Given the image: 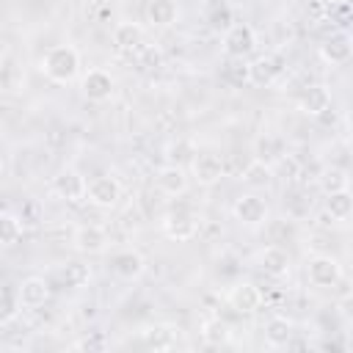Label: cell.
I'll return each mask as SVG.
<instances>
[{
    "label": "cell",
    "mask_w": 353,
    "mask_h": 353,
    "mask_svg": "<svg viewBox=\"0 0 353 353\" xmlns=\"http://www.w3.org/2000/svg\"><path fill=\"white\" fill-rule=\"evenodd\" d=\"M39 66L47 80H52L58 85H69L80 74V52L72 44H55L41 55Z\"/></svg>",
    "instance_id": "obj_1"
},
{
    "label": "cell",
    "mask_w": 353,
    "mask_h": 353,
    "mask_svg": "<svg viewBox=\"0 0 353 353\" xmlns=\"http://www.w3.org/2000/svg\"><path fill=\"white\" fill-rule=\"evenodd\" d=\"M201 218L190 207H174L163 215V234L174 243H188L199 234Z\"/></svg>",
    "instance_id": "obj_2"
},
{
    "label": "cell",
    "mask_w": 353,
    "mask_h": 353,
    "mask_svg": "<svg viewBox=\"0 0 353 353\" xmlns=\"http://www.w3.org/2000/svg\"><path fill=\"white\" fill-rule=\"evenodd\" d=\"M223 174H226L223 154H218L215 149H196L193 152V157H190V176L201 188H210V185L221 182Z\"/></svg>",
    "instance_id": "obj_3"
},
{
    "label": "cell",
    "mask_w": 353,
    "mask_h": 353,
    "mask_svg": "<svg viewBox=\"0 0 353 353\" xmlns=\"http://www.w3.org/2000/svg\"><path fill=\"white\" fill-rule=\"evenodd\" d=\"M232 215H234V221H240L243 226L256 229V226H262V223L268 221V204H265V199L256 196V193H243L240 199H234Z\"/></svg>",
    "instance_id": "obj_4"
},
{
    "label": "cell",
    "mask_w": 353,
    "mask_h": 353,
    "mask_svg": "<svg viewBox=\"0 0 353 353\" xmlns=\"http://www.w3.org/2000/svg\"><path fill=\"white\" fill-rule=\"evenodd\" d=\"M306 276H309V281H312L314 287L331 290V287H336L339 279H342V265H339L334 256H328V254H317V256L309 259Z\"/></svg>",
    "instance_id": "obj_5"
},
{
    "label": "cell",
    "mask_w": 353,
    "mask_h": 353,
    "mask_svg": "<svg viewBox=\"0 0 353 353\" xmlns=\"http://www.w3.org/2000/svg\"><path fill=\"white\" fill-rule=\"evenodd\" d=\"M256 50V33L251 25H243V22H234L226 33H223V52L229 58H237L243 61L245 55H251Z\"/></svg>",
    "instance_id": "obj_6"
},
{
    "label": "cell",
    "mask_w": 353,
    "mask_h": 353,
    "mask_svg": "<svg viewBox=\"0 0 353 353\" xmlns=\"http://www.w3.org/2000/svg\"><path fill=\"white\" fill-rule=\"evenodd\" d=\"M85 199H88L94 207H99V210H110V207H116L119 199H121V182H119L116 176H110V174H99V176H94V179L88 182Z\"/></svg>",
    "instance_id": "obj_7"
},
{
    "label": "cell",
    "mask_w": 353,
    "mask_h": 353,
    "mask_svg": "<svg viewBox=\"0 0 353 353\" xmlns=\"http://www.w3.org/2000/svg\"><path fill=\"white\" fill-rule=\"evenodd\" d=\"M141 339L149 350H176L185 342V331L171 323H157L141 331Z\"/></svg>",
    "instance_id": "obj_8"
},
{
    "label": "cell",
    "mask_w": 353,
    "mask_h": 353,
    "mask_svg": "<svg viewBox=\"0 0 353 353\" xmlns=\"http://www.w3.org/2000/svg\"><path fill=\"white\" fill-rule=\"evenodd\" d=\"M52 190H55L58 199H63V201H69V204H77V201L85 199L88 182H85V176H83L77 168H63V171H58V176L52 179Z\"/></svg>",
    "instance_id": "obj_9"
},
{
    "label": "cell",
    "mask_w": 353,
    "mask_h": 353,
    "mask_svg": "<svg viewBox=\"0 0 353 353\" xmlns=\"http://www.w3.org/2000/svg\"><path fill=\"white\" fill-rule=\"evenodd\" d=\"M226 303L237 312V314H254L262 306V290L251 281H237L229 292H226Z\"/></svg>",
    "instance_id": "obj_10"
},
{
    "label": "cell",
    "mask_w": 353,
    "mask_h": 353,
    "mask_svg": "<svg viewBox=\"0 0 353 353\" xmlns=\"http://www.w3.org/2000/svg\"><path fill=\"white\" fill-rule=\"evenodd\" d=\"M113 47L121 52V55H130V58H138V52L146 47L143 41V28L138 22H121L113 28Z\"/></svg>",
    "instance_id": "obj_11"
},
{
    "label": "cell",
    "mask_w": 353,
    "mask_h": 353,
    "mask_svg": "<svg viewBox=\"0 0 353 353\" xmlns=\"http://www.w3.org/2000/svg\"><path fill=\"white\" fill-rule=\"evenodd\" d=\"M80 91L88 102H105L113 94V77L105 69H88L80 80Z\"/></svg>",
    "instance_id": "obj_12"
},
{
    "label": "cell",
    "mask_w": 353,
    "mask_h": 353,
    "mask_svg": "<svg viewBox=\"0 0 353 353\" xmlns=\"http://www.w3.org/2000/svg\"><path fill=\"white\" fill-rule=\"evenodd\" d=\"M287 157V143L281 135H273V132H262L254 138V160L265 163V165H279L281 160Z\"/></svg>",
    "instance_id": "obj_13"
},
{
    "label": "cell",
    "mask_w": 353,
    "mask_h": 353,
    "mask_svg": "<svg viewBox=\"0 0 353 353\" xmlns=\"http://www.w3.org/2000/svg\"><path fill=\"white\" fill-rule=\"evenodd\" d=\"M108 232L97 223H85V226H77L74 229V237H72V245L74 251L80 254H102L108 248Z\"/></svg>",
    "instance_id": "obj_14"
},
{
    "label": "cell",
    "mask_w": 353,
    "mask_h": 353,
    "mask_svg": "<svg viewBox=\"0 0 353 353\" xmlns=\"http://www.w3.org/2000/svg\"><path fill=\"white\" fill-rule=\"evenodd\" d=\"M154 182H157V190L160 193H165V196H182L188 190V185H190V176H188V171L179 163H168V165H163L157 171Z\"/></svg>",
    "instance_id": "obj_15"
},
{
    "label": "cell",
    "mask_w": 353,
    "mask_h": 353,
    "mask_svg": "<svg viewBox=\"0 0 353 353\" xmlns=\"http://www.w3.org/2000/svg\"><path fill=\"white\" fill-rule=\"evenodd\" d=\"M110 270H113L119 279L132 281V279L143 276L146 259H143L138 251H132V248H121V251H116V254L110 256Z\"/></svg>",
    "instance_id": "obj_16"
},
{
    "label": "cell",
    "mask_w": 353,
    "mask_h": 353,
    "mask_svg": "<svg viewBox=\"0 0 353 353\" xmlns=\"http://www.w3.org/2000/svg\"><path fill=\"white\" fill-rule=\"evenodd\" d=\"M17 290H19V298H22L25 309H39L50 301V281L41 279V276H28Z\"/></svg>",
    "instance_id": "obj_17"
},
{
    "label": "cell",
    "mask_w": 353,
    "mask_h": 353,
    "mask_svg": "<svg viewBox=\"0 0 353 353\" xmlns=\"http://www.w3.org/2000/svg\"><path fill=\"white\" fill-rule=\"evenodd\" d=\"M259 268L270 279H284L290 273V254L281 245H268L259 251Z\"/></svg>",
    "instance_id": "obj_18"
},
{
    "label": "cell",
    "mask_w": 353,
    "mask_h": 353,
    "mask_svg": "<svg viewBox=\"0 0 353 353\" xmlns=\"http://www.w3.org/2000/svg\"><path fill=\"white\" fill-rule=\"evenodd\" d=\"M281 72V61L276 55H259L248 63V83L254 85H270Z\"/></svg>",
    "instance_id": "obj_19"
},
{
    "label": "cell",
    "mask_w": 353,
    "mask_h": 353,
    "mask_svg": "<svg viewBox=\"0 0 353 353\" xmlns=\"http://www.w3.org/2000/svg\"><path fill=\"white\" fill-rule=\"evenodd\" d=\"M298 108L306 116H323L331 108V91L325 85H309L303 88V94L298 97Z\"/></svg>",
    "instance_id": "obj_20"
},
{
    "label": "cell",
    "mask_w": 353,
    "mask_h": 353,
    "mask_svg": "<svg viewBox=\"0 0 353 353\" xmlns=\"http://www.w3.org/2000/svg\"><path fill=\"white\" fill-rule=\"evenodd\" d=\"M350 55H353V41L347 39V36H328L323 44H320V58L325 61V63H334V66H339V63H347L350 61Z\"/></svg>",
    "instance_id": "obj_21"
},
{
    "label": "cell",
    "mask_w": 353,
    "mask_h": 353,
    "mask_svg": "<svg viewBox=\"0 0 353 353\" xmlns=\"http://www.w3.org/2000/svg\"><path fill=\"white\" fill-rule=\"evenodd\" d=\"M146 22L152 28H168L176 22V3L174 0H149L146 6Z\"/></svg>",
    "instance_id": "obj_22"
},
{
    "label": "cell",
    "mask_w": 353,
    "mask_h": 353,
    "mask_svg": "<svg viewBox=\"0 0 353 353\" xmlns=\"http://www.w3.org/2000/svg\"><path fill=\"white\" fill-rule=\"evenodd\" d=\"M201 339L210 345V347H223L232 342V328L226 320L221 317H210L201 323Z\"/></svg>",
    "instance_id": "obj_23"
},
{
    "label": "cell",
    "mask_w": 353,
    "mask_h": 353,
    "mask_svg": "<svg viewBox=\"0 0 353 353\" xmlns=\"http://www.w3.org/2000/svg\"><path fill=\"white\" fill-rule=\"evenodd\" d=\"M292 323L287 317H270L265 323V342L270 347H287L292 342Z\"/></svg>",
    "instance_id": "obj_24"
},
{
    "label": "cell",
    "mask_w": 353,
    "mask_h": 353,
    "mask_svg": "<svg viewBox=\"0 0 353 353\" xmlns=\"http://www.w3.org/2000/svg\"><path fill=\"white\" fill-rule=\"evenodd\" d=\"M325 212L328 218L334 221H347L353 218V193L345 188V190H336V193H328L325 196Z\"/></svg>",
    "instance_id": "obj_25"
},
{
    "label": "cell",
    "mask_w": 353,
    "mask_h": 353,
    "mask_svg": "<svg viewBox=\"0 0 353 353\" xmlns=\"http://www.w3.org/2000/svg\"><path fill=\"white\" fill-rule=\"evenodd\" d=\"M22 66H17V61L11 58V52L3 55V66H0V85L6 94H19L22 91Z\"/></svg>",
    "instance_id": "obj_26"
},
{
    "label": "cell",
    "mask_w": 353,
    "mask_h": 353,
    "mask_svg": "<svg viewBox=\"0 0 353 353\" xmlns=\"http://www.w3.org/2000/svg\"><path fill=\"white\" fill-rule=\"evenodd\" d=\"M317 185H320V190L328 196V193L345 190V188L350 185V179H347V174H345L339 165H325V168L320 171V176H317Z\"/></svg>",
    "instance_id": "obj_27"
},
{
    "label": "cell",
    "mask_w": 353,
    "mask_h": 353,
    "mask_svg": "<svg viewBox=\"0 0 353 353\" xmlns=\"http://www.w3.org/2000/svg\"><path fill=\"white\" fill-rule=\"evenodd\" d=\"M55 276H58L61 284H66V287H83V284L91 279V270H88V265H83V262H66V265L58 268Z\"/></svg>",
    "instance_id": "obj_28"
},
{
    "label": "cell",
    "mask_w": 353,
    "mask_h": 353,
    "mask_svg": "<svg viewBox=\"0 0 353 353\" xmlns=\"http://www.w3.org/2000/svg\"><path fill=\"white\" fill-rule=\"evenodd\" d=\"M245 185H251V188H265V185H270V179H273V165H265V163H259V160H251L245 168H243V176H240Z\"/></svg>",
    "instance_id": "obj_29"
},
{
    "label": "cell",
    "mask_w": 353,
    "mask_h": 353,
    "mask_svg": "<svg viewBox=\"0 0 353 353\" xmlns=\"http://www.w3.org/2000/svg\"><path fill=\"white\" fill-rule=\"evenodd\" d=\"M22 240V218H17L14 212H3L0 218V243L3 248H11Z\"/></svg>",
    "instance_id": "obj_30"
},
{
    "label": "cell",
    "mask_w": 353,
    "mask_h": 353,
    "mask_svg": "<svg viewBox=\"0 0 353 353\" xmlns=\"http://www.w3.org/2000/svg\"><path fill=\"white\" fill-rule=\"evenodd\" d=\"M19 309H22L19 290L6 287V290H3V306H0V323H3V325H8V323H11V320L19 314Z\"/></svg>",
    "instance_id": "obj_31"
},
{
    "label": "cell",
    "mask_w": 353,
    "mask_h": 353,
    "mask_svg": "<svg viewBox=\"0 0 353 353\" xmlns=\"http://www.w3.org/2000/svg\"><path fill=\"white\" fill-rule=\"evenodd\" d=\"M210 22H212V28H215V30H221V28H223V33H226V30L232 28V22H234V19H232V8H229V6L215 8V11H212V17H210Z\"/></svg>",
    "instance_id": "obj_32"
},
{
    "label": "cell",
    "mask_w": 353,
    "mask_h": 353,
    "mask_svg": "<svg viewBox=\"0 0 353 353\" xmlns=\"http://www.w3.org/2000/svg\"><path fill=\"white\" fill-rule=\"evenodd\" d=\"M74 347H77V350H105V347H108V339H105L99 331H94V336L80 339Z\"/></svg>",
    "instance_id": "obj_33"
},
{
    "label": "cell",
    "mask_w": 353,
    "mask_h": 353,
    "mask_svg": "<svg viewBox=\"0 0 353 353\" xmlns=\"http://www.w3.org/2000/svg\"><path fill=\"white\" fill-rule=\"evenodd\" d=\"M138 61L143 63V66H160V61H163V55H160V50L157 47H143L141 52H138Z\"/></svg>",
    "instance_id": "obj_34"
},
{
    "label": "cell",
    "mask_w": 353,
    "mask_h": 353,
    "mask_svg": "<svg viewBox=\"0 0 353 353\" xmlns=\"http://www.w3.org/2000/svg\"><path fill=\"white\" fill-rule=\"evenodd\" d=\"M339 314H342L347 323H353V292H347V295L339 301Z\"/></svg>",
    "instance_id": "obj_35"
}]
</instances>
